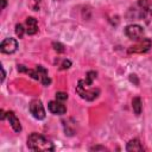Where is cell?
Listing matches in <instances>:
<instances>
[{"label": "cell", "mask_w": 152, "mask_h": 152, "mask_svg": "<svg viewBox=\"0 0 152 152\" xmlns=\"http://www.w3.org/2000/svg\"><path fill=\"white\" fill-rule=\"evenodd\" d=\"M27 147L32 151H44L50 152L55 150L53 144L46 139L44 135L38 133H31L27 138Z\"/></svg>", "instance_id": "1"}, {"label": "cell", "mask_w": 152, "mask_h": 152, "mask_svg": "<svg viewBox=\"0 0 152 152\" xmlns=\"http://www.w3.org/2000/svg\"><path fill=\"white\" fill-rule=\"evenodd\" d=\"M18 70L30 74V76H31L32 78L38 80V81L42 82L45 87L50 86V83H51V80H50V77L48 76V70H46L44 66H42V65H37L34 70L27 69V68H25L24 65H18Z\"/></svg>", "instance_id": "2"}, {"label": "cell", "mask_w": 152, "mask_h": 152, "mask_svg": "<svg viewBox=\"0 0 152 152\" xmlns=\"http://www.w3.org/2000/svg\"><path fill=\"white\" fill-rule=\"evenodd\" d=\"M76 91L82 99H84L87 101L95 100L100 94V90L97 88H91V84L88 83L86 80H80L78 81V84L76 87Z\"/></svg>", "instance_id": "3"}, {"label": "cell", "mask_w": 152, "mask_h": 152, "mask_svg": "<svg viewBox=\"0 0 152 152\" xmlns=\"http://www.w3.org/2000/svg\"><path fill=\"white\" fill-rule=\"evenodd\" d=\"M152 46V40L150 38H141L139 40H137V44L132 45L128 49L129 53H144L147 52Z\"/></svg>", "instance_id": "4"}, {"label": "cell", "mask_w": 152, "mask_h": 152, "mask_svg": "<svg viewBox=\"0 0 152 152\" xmlns=\"http://www.w3.org/2000/svg\"><path fill=\"white\" fill-rule=\"evenodd\" d=\"M125 34L131 39V40H139L144 36V28L138 25V24H131L125 27Z\"/></svg>", "instance_id": "5"}, {"label": "cell", "mask_w": 152, "mask_h": 152, "mask_svg": "<svg viewBox=\"0 0 152 152\" xmlns=\"http://www.w3.org/2000/svg\"><path fill=\"white\" fill-rule=\"evenodd\" d=\"M30 113L32 114V116L37 120H43L45 118V109H44V106L40 100H33L31 101L30 106Z\"/></svg>", "instance_id": "6"}, {"label": "cell", "mask_w": 152, "mask_h": 152, "mask_svg": "<svg viewBox=\"0 0 152 152\" xmlns=\"http://www.w3.org/2000/svg\"><path fill=\"white\" fill-rule=\"evenodd\" d=\"M18 49V42L14 38H6L0 44V50L4 53H13Z\"/></svg>", "instance_id": "7"}, {"label": "cell", "mask_w": 152, "mask_h": 152, "mask_svg": "<svg viewBox=\"0 0 152 152\" xmlns=\"http://www.w3.org/2000/svg\"><path fill=\"white\" fill-rule=\"evenodd\" d=\"M48 108L52 114L56 115H63L66 113V107L61 102V101H50L48 103Z\"/></svg>", "instance_id": "8"}, {"label": "cell", "mask_w": 152, "mask_h": 152, "mask_svg": "<svg viewBox=\"0 0 152 152\" xmlns=\"http://www.w3.org/2000/svg\"><path fill=\"white\" fill-rule=\"evenodd\" d=\"M6 118L8 119L10 125H11V127L13 128V131L17 132V133H19V132L21 131V125H20V121H19V119L17 118V115L11 110V112H7V113H6Z\"/></svg>", "instance_id": "9"}, {"label": "cell", "mask_w": 152, "mask_h": 152, "mask_svg": "<svg viewBox=\"0 0 152 152\" xmlns=\"http://www.w3.org/2000/svg\"><path fill=\"white\" fill-rule=\"evenodd\" d=\"M25 28L27 34H34L38 32V23L33 17H28L25 21Z\"/></svg>", "instance_id": "10"}, {"label": "cell", "mask_w": 152, "mask_h": 152, "mask_svg": "<svg viewBox=\"0 0 152 152\" xmlns=\"http://www.w3.org/2000/svg\"><path fill=\"white\" fill-rule=\"evenodd\" d=\"M126 150L129 151V152H132V151H144V147H142L139 139H132L127 142Z\"/></svg>", "instance_id": "11"}, {"label": "cell", "mask_w": 152, "mask_h": 152, "mask_svg": "<svg viewBox=\"0 0 152 152\" xmlns=\"http://www.w3.org/2000/svg\"><path fill=\"white\" fill-rule=\"evenodd\" d=\"M132 108L134 110V113L137 115H139L141 113V109H142V104H141V99L140 97H134L133 101H132Z\"/></svg>", "instance_id": "12"}, {"label": "cell", "mask_w": 152, "mask_h": 152, "mask_svg": "<svg viewBox=\"0 0 152 152\" xmlns=\"http://www.w3.org/2000/svg\"><path fill=\"white\" fill-rule=\"evenodd\" d=\"M15 33H17V36H18L19 38H23V37H24V33H26V28L24 27V25L18 24V25L15 26Z\"/></svg>", "instance_id": "13"}, {"label": "cell", "mask_w": 152, "mask_h": 152, "mask_svg": "<svg viewBox=\"0 0 152 152\" xmlns=\"http://www.w3.org/2000/svg\"><path fill=\"white\" fill-rule=\"evenodd\" d=\"M96 78V72L95 71H89L88 74H87V78H86V81L88 82V83H90V84H93V81Z\"/></svg>", "instance_id": "14"}, {"label": "cell", "mask_w": 152, "mask_h": 152, "mask_svg": "<svg viewBox=\"0 0 152 152\" xmlns=\"http://www.w3.org/2000/svg\"><path fill=\"white\" fill-rule=\"evenodd\" d=\"M66 99H68V94H66V93H63V91L56 93V100H57V101L63 102V101H65Z\"/></svg>", "instance_id": "15"}, {"label": "cell", "mask_w": 152, "mask_h": 152, "mask_svg": "<svg viewBox=\"0 0 152 152\" xmlns=\"http://www.w3.org/2000/svg\"><path fill=\"white\" fill-rule=\"evenodd\" d=\"M145 21H146L148 25H152V4H151V6H150V10H148V13H147V15H146Z\"/></svg>", "instance_id": "16"}, {"label": "cell", "mask_w": 152, "mask_h": 152, "mask_svg": "<svg viewBox=\"0 0 152 152\" xmlns=\"http://www.w3.org/2000/svg\"><path fill=\"white\" fill-rule=\"evenodd\" d=\"M70 65H71V62L68 61V59H64V61L62 62V64L59 65V69H61V70H64V69H68Z\"/></svg>", "instance_id": "17"}, {"label": "cell", "mask_w": 152, "mask_h": 152, "mask_svg": "<svg viewBox=\"0 0 152 152\" xmlns=\"http://www.w3.org/2000/svg\"><path fill=\"white\" fill-rule=\"evenodd\" d=\"M52 45L55 46L53 49H55L57 52H64V48H63V45H62V44H59V43H53Z\"/></svg>", "instance_id": "18"}, {"label": "cell", "mask_w": 152, "mask_h": 152, "mask_svg": "<svg viewBox=\"0 0 152 152\" xmlns=\"http://www.w3.org/2000/svg\"><path fill=\"white\" fill-rule=\"evenodd\" d=\"M90 150L93 151V150H102V151H104V150H107L106 147H103V146H94V147H90Z\"/></svg>", "instance_id": "19"}, {"label": "cell", "mask_w": 152, "mask_h": 152, "mask_svg": "<svg viewBox=\"0 0 152 152\" xmlns=\"http://www.w3.org/2000/svg\"><path fill=\"white\" fill-rule=\"evenodd\" d=\"M1 2H2V6H1V10H4V8L6 7V4H7V1H6V0H1Z\"/></svg>", "instance_id": "20"}]
</instances>
